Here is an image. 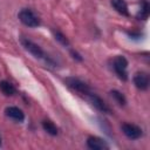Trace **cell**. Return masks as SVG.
<instances>
[{
  "label": "cell",
  "instance_id": "obj_13",
  "mask_svg": "<svg viewBox=\"0 0 150 150\" xmlns=\"http://www.w3.org/2000/svg\"><path fill=\"white\" fill-rule=\"evenodd\" d=\"M110 95L114 97V100H115L118 104L124 105V104L127 103V100H125L124 95H123L121 91H118V90H111V91H110Z\"/></svg>",
  "mask_w": 150,
  "mask_h": 150
},
{
  "label": "cell",
  "instance_id": "obj_9",
  "mask_svg": "<svg viewBox=\"0 0 150 150\" xmlns=\"http://www.w3.org/2000/svg\"><path fill=\"white\" fill-rule=\"evenodd\" d=\"M5 112L9 118H12L16 122H22L25 120V115H23L22 110L19 109L18 107H7Z\"/></svg>",
  "mask_w": 150,
  "mask_h": 150
},
{
  "label": "cell",
  "instance_id": "obj_11",
  "mask_svg": "<svg viewBox=\"0 0 150 150\" xmlns=\"http://www.w3.org/2000/svg\"><path fill=\"white\" fill-rule=\"evenodd\" d=\"M0 90L5 94V95H7V96H12V95H14L15 94V87L11 83V82H8V81H1L0 82Z\"/></svg>",
  "mask_w": 150,
  "mask_h": 150
},
{
  "label": "cell",
  "instance_id": "obj_1",
  "mask_svg": "<svg viewBox=\"0 0 150 150\" xmlns=\"http://www.w3.org/2000/svg\"><path fill=\"white\" fill-rule=\"evenodd\" d=\"M19 16V20L25 25V26H28V27H38L40 25V19L38 18V15L28 9V8H23L19 12L18 14Z\"/></svg>",
  "mask_w": 150,
  "mask_h": 150
},
{
  "label": "cell",
  "instance_id": "obj_3",
  "mask_svg": "<svg viewBox=\"0 0 150 150\" xmlns=\"http://www.w3.org/2000/svg\"><path fill=\"white\" fill-rule=\"evenodd\" d=\"M112 67L115 73L118 75L121 80H127L128 74H127V67H128V61L124 56H116L112 61Z\"/></svg>",
  "mask_w": 150,
  "mask_h": 150
},
{
  "label": "cell",
  "instance_id": "obj_2",
  "mask_svg": "<svg viewBox=\"0 0 150 150\" xmlns=\"http://www.w3.org/2000/svg\"><path fill=\"white\" fill-rule=\"evenodd\" d=\"M21 45H22L23 48H25L26 50H28L34 57L49 60L48 57H46V54H45V52L42 50V48H41L39 45H36L35 42H33V41H30V40H28V39H21ZM49 61H50V60H49Z\"/></svg>",
  "mask_w": 150,
  "mask_h": 150
},
{
  "label": "cell",
  "instance_id": "obj_8",
  "mask_svg": "<svg viewBox=\"0 0 150 150\" xmlns=\"http://www.w3.org/2000/svg\"><path fill=\"white\" fill-rule=\"evenodd\" d=\"M135 86L141 90H146L149 87V76L145 73H137L134 76Z\"/></svg>",
  "mask_w": 150,
  "mask_h": 150
},
{
  "label": "cell",
  "instance_id": "obj_4",
  "mask_svg": "<svg viewBox=\"0 0 150 150\" xmlns=\"http://www.w3.org/2000/svg\"><path fill=\"white\" fill-rule=\"evenodd\" d=\"M66 83L68 84V87H70L75 91L81 93L83 95H87L88 93H90V88L88 87V84L84 83L83 81H81L77 77H67L66 79Z\"/></svg>",
  "mask_w": 150,
  "mask_h": 150
},
{
  "label": "cell",
  "instance_id": "obj_6",
  "mask_svg": "<svg viewBox=\"0 0 150 150\" xmlns=\"http://www.w3.org/2000/svg\"><path fill=\"white\" fill-rule=\"evenodd\" d=\"M86 96L88 97V100L90 101V103H91L96 109H98L100 111H102V112H107V114L111 112V110H110V108L107 105V103H105L100 96H97L96 94H93V93L90 91V93H88Z\"/></svg>",
  "mask_w": 150,
  "mask_h": 150
},
{
  "label": "cell",
  "instance_id": "obj_7",
  "mask_svg": "<svg viewBox=\"0 0 150 150\" xmlns=\"http://www.w3.org/2000/svg\"><path fill=\"white\" fill-rule=\"evenodd\" d=\"M87 145L89 149H93V150H103L109 148V145L103 139L95 136H89L87 138Z\"/></svg>",
  "mask_w": 150,
  "mask_h": 150
},
{
  "label": "cell",
  "instance_id": "obj_5",
  "mask_svg": "<svg viewBox=\"0 0 150 150\" xmlns=\"http://www.w3.org/2000/svg\"><path fill=\"white\" fill-rule=\"evenodd\" d=\"M121 128H122L123 134L130 139H138L142 136V129L139 127H137L136 124L124 123V124H122Z\"/></svg>",
  "mask_w": 150,
  "mask_h": 150
},
{
  "label": "cell",
  "instance_id": "obj_15",
  "mask_svg": "<svg viewBox=\"0 0 150 150\" xmlns=\"http://www.w3.org/2000/svg\"><path fill=\"white\" fill-rule=\"evenodd\" d=\"M141 12H142V13H141V18H146V16H148V13H149V6H148V4H146L145 1H143V8H142Z\"/></svg>",
  "mask_w": 150,
  "mask_h": 150
},
{
  "label": "cell",
  "instance_id": "obj_10",
  "mask_svg": "<svg viewBox=\"0 0 150 150\" xmlns=\"http://www.w3.org/2000/svg\"><path fill=\"white\" fill-rule=\"evenodd\" d=\"M110 4L111 6L121 14L123 15H128L129 12H128V5L125 2V0H110Z\"/></svg>",
  "mask_w": 150,
  "mask_h": 150
},
{
  "label": "cell",
  "instance_id": "obj_12",
  "mask_svg": "<svg viewBox=\"0 0 150 150\" xmlns=\"http://www.w3.org/2000/svg\"><path fill=\"white\" fill-rule=\"evenodd\" d=\"M42 128L45 129V131H47V132H48L49 135H52V136H56L57 132H59L57 127H56L53 122H50V121H43V122H42Z\"/></svg>",
  "mask_w": 150,
  "mask_h": 150
},
{
  "label": "cell",
  "instance_id": "obj_14",
  "mask_svg": "<svg viewBox=\"0 0 150 150\" xmlns=\"http://www.w3.org/2000/svg\"><path fill=\"white\" fill-rule=\"evenodd\" d=\"M54 35H55V39H56L61 45H63V46H69V41H68V39H67L61 32L55 30V32H54Z\"/></svg>",
  "mask_w": 150,
  "mask_h": 150
}]
</instances>
